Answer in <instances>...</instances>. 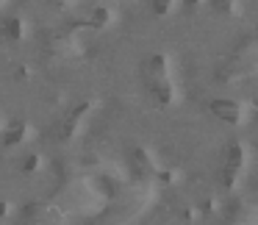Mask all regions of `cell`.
<instances>
[{"mask_svg":"<svg viewBox=\"0 0 258 225\" xmlns=\"http://www.w3.org/2000/svg\"><path fill=\"white\" fill-rule=\"evenodd\" d=\"M106 23H108V12L103 6H97L95 12H92V25H95V28H103Z\"/></svg>","mask_w":258,"mask_h":225,"instance_id":"cell-6","label":"cell"},{"mask_svg":"<svg viewBox=\"0 0 258 225\" xmlns=\"http://www.w3.org/2000/svg\"><path fill=\"white\" fill-rule=\"evenodd\" d=\"M0 214H6V203H0Z\"/></svg>","mask_w":258,"mask_h":225,"instance_id":"cell-10","label":"cell"},{"mask_svg":"<svg viewBox=\"0 0 258 225\" xmlns=\"http://www.w3.org/2000/svg\"><path fill=\"white\" fill-rule=\"evenodd\" d=\"M34 167H36V156H28V158L23 161V170H25V173H31Z\"/></svg>","mask_w":258,"mask_h":225,"instance_id":"cell-9","label":"cell"},{"mask_svg":"<svg viewBox=\"0 0 258 225\" xmlns=\"http://www.w3.org/2000/svg\"><path fill=\"white\" fill-rule=\"evenodd\" d=\"M239 164H241V147H239V145H230V147H228V167L236 170Z\"/></svg>","mask_w":258,"mask_h":225,"instance_id":"cell-5","label":"cell"},{"mask_svg":"<svg viewBox=\"0 0 258 225\" xmlns=\"http://www.w3.org/2000/svg\"><path fill=\"white\" fill-rule=\"evenodd\" d=\"M211 114L219 120H225V123H236V120H239V106H236L233 100H214Z\"/></svg>","mask_w":258,"mask_h":225,"instance_id":"cell-1","label":"cell"},{"mask_svg":"<svg viewBox=\"0 0 258 225\" xmlns=\"http://www.w3.org/2000/svg\"><path fill=\"white\" fill-rule=\"evenodd\" d=\"M23 134H25V123L23 120H14L6 128V134H3V145L12 147V145H17V142H23Z\"/></svg>","mask_w":258,"mask_h":225,"instance_id":"cell-3","label":"cell"},{"mask_svg":"<svg viewBox=\"0 0 258 225\" xmlns=\"http://www.w3.org/2000/svg\"><path fill=\"white\" fill-rule=\"evenodd\" d=\"M150 92L156 95L158 103H169V97H172V89H169L164 81H158V84H150Z\"/></svg>","mask_w":258,"mask_h":225,"instance_id":"cell-4","label":"cell"},{"mask_svg":"<svg viewBox=\"0 0 258 225\" xmlns=\"http://www.w3.org/2000/svg\"><path fill=\"white\" fill-rule=\"evenodd\" d=\"M164 67H167L164 56H150L145 62V75L150 78V84H158V81L164 78Z\"/></svg>","mask_w":258,"mask_h":225,"instance_id":"cell-2","label":"cell"},{"mask_svg":"<svg viewBox=\"0 0 258 225\" xmlns=\"http://www.w3.org/2000/svg\"><path fill=\"white\" fill-rule=\"evenodd\" d=\"M3 28H6V36H14V39L23 34V23H20V20H6Z\"/></svg>","mask_w":258,"mask_h":225,"instance_id":"cell-7","label":"cell"},{"mask_svg":"<svg viewBox=\"0 0 258 225\" xmlns=\"http://www.w3.org/2000/svg\"><path fill=\"white\" fill-rule=\"evenodd\" d=\"M169 6H172V0H153V12L156 14H167Z\"/></svg>","mask_w":258,"mask_h":225,"instance_id":"cell-8","label":"cell"},{"mask_svg":"<svg viewBox=\"0 0 258 225\" xmlns=\"http://www.w3.org/2000/svg\"><path fill=\"white\" fill-rule=\"evenodd\" d=\"M195 3H197V0H186V6H195Z\"/></svg>","mask_w":258,"mask_h":225,"instance_id":"cell-11","label":"cell"}]
</instances>
